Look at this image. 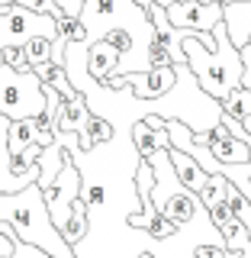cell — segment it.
Segmentation results:
<instances>
[{
	"label": "cell",
	"instance_id": "obj_5",
	"mask_svg": "<svg viewBox=\"0 0 251 258\" xmlns=\"http://www.w3.org/2000/svg\"><path fill=\"white\" fill-rule=\"evenodd\" d=\"M48 103L42 78L32 71H16L10 64H0V113L7 119H29L39 116Z\"/></svg>",
	"mask_w": 251,
	"mask_h": 258
},
{
	"label": "cell",
	"instance_id": "obj_21",
	"mask_svg": "<svg viewBox=\"0 0 251 258\" xmlns=\"http://www.w3.org/2000/svg\"><path fill=\"white\" fill-rule=\"evenodd\" d=\"M7 258H55V255H48V252H42V248H36V245H29V242L16 239L13 255H7Z\"/></svg>",
	"mask_w": 251,
	"mask_h": 258
},
{
	"label": "cell",
	"instance_id": "obj_7",
	"mask_svg": "<svg viewBox=\"0 0 251 258\" xmlns=\"http://www.w3.org/2000/svg\"><path fill=\"white\" fill-rule=\"evenodd\" d=\"M168 20L181 29L209 32L216 23H222V4H197V0H174L164 7Z\"/></svg>",
	"mask_w": 251,
	"mask_h": 258
},
{
	"label": "cell",
	"instance_id": "obj_20",
	"mask_svg": "<svg viewBox=\"0 0 251 258\" xmlns=\"http://www.w3.org/2000/svg\"><path fill=\"white\" fill-rule=\"evenodd\" d=\"M0 52H4V61L10 64V68H16V71H32V61L26 58L23 45H7V48H0Z\"/></svg>",
	"mask_w": 251,
	"mask_h": 258
},
{
	"label": "cell",
	"instance_id": "obj_11",
	"mask_svg": "<svg viewBox=\"0 0 251 258\" xmlns=\"http://www.w3.org/2000/svg\"><path fill=\"white\" fill-rule=\"evenodd\" d=\"M168 155H171V165H174V171H177V177H181L184 184L193 190V194H200L206 187V181H209V171L206 168H200V161L190 155V152H184V149H168Z\"/></svg>",
	"mask_w": 251,
	"mask_h": 258
},
{
	"label": "cell",
	"instance_id": "obj_22",
	"mask_svg": "<svg viewBox=\"0 0 251 258\" xmlns=\"http://www.w3.org/2000/svg\"><path fill=\"white\" fill-rule=\"evenodd\" d=\"M197 258H225V245L203 242V245H197Z\"/></svg>",
	"mask_w": 251,
	"mask_h": 258
},
{
	"label": "cell",
	"instance_id": "obj_10",
	"mask_svg": "<svg viewBox=\"0 0 251 258\" xmlns=\"http://www.w3.org/2000/svg\"><path fill=\"white\" fill-rule=\"evenodd\" d=\"M132 142L139 149V155H151L155 149H171V136H168V119L164 116H145L139 123H132Z\"/></svg>",
	"mask_w": 251,
	"mask_h": 258
},
{
	"label": "cell",
	"instance_id": "obj_25",
	"mask_svg": "<svg viewBox=\"0 0 251 258\" xmlns=\"http://www.w3.org/2000/svg\"><path fill=\"white\" fill-rule=\"evenodd\" d=\"M58 7L64 13H71V16H80V7H84V0H58Z\"/></svg>",
	"mask_w": 251,
	"mask_h": 258
},
{
	"label": "cell",
	"instance_id": "obj_15",
	"mask_svg": "<svg viewBox=\"0 0 251 258\" xmlns=\"http://www.w3.org/2000/svg\"><path fill=\"white\" fill-rule=\"evenodd\" d=\"M110 139H113V123H110V119H103L100 113L91 110V119H87V126L77 133L80 149H94V145H103V142H110Z\"/></svg>",
	"mask_w": 251,
	"mask_h": 258
},
{
	"label": "cell",
	"instance_id": "obj_14",
	"mask_svg": "<svg viewBox=\"0 0 251 258\" xmlns=\"http://www.w3.org/2000/svg\"><path fill=\"white\" fill-rule=\"evenodd\" d=\"M200 145V142H197ZM203 149L209 152L213 158H219V161H251V149L241 139H235V136H222V139H216V142H209L203 145Z\"/></svg>",
	"mask_w": 251,
	"mask_h": 258
},
{
	"label": "cell",
	"instance_id": "obj_27",
	"mask_svg": "<svg viewBox=\"0 0 251 258\" xmlns=\"http://www.w3.org/2000/svg\"><path fill=\"white\" fill-rule=\"evenodd\" d=\"M139 258H155V255H151V252H142V255H139Z\"/></svg>",
	"mask_w": 251,
	"mask_h": 258
},
{
	"label": "cell",
	"instance_id": "obj_17",
	"mask_svg": "<svg viewBox=\"0 0 251 258\" xmlns=\"http://www.w3.org/2000/svg\"><path fill=\"white\" fill-rule=\"evenodd\" d=\"M55 23H58V36L64 39V42H84V39H87V26L80 23V16L61 13Z\"/></svg>",
	"mask_w": 251,
	"mask_h": 258
},
{
	"label": "cell",
	"instance_id": "obj_28",
	"mask_svg": "<svg viewBox=\"0 0 251 258\" xmlns=\"http://www.w3.org/2000/svg\"><path fill=\"white\" fill-rule=\"evenodd\" d=\"M135 4H142V7H148V4H151V0H135Z\"/></svg>",
	"mask_w": 251,
	"mask_h": 258
},
{
	"label": "cell",
	"instance_id": "obj_3",
	"mask_svg": "<svg viewBox=\"0 0 251 258\" xmlns=\"http://www.w3.org/2000/svg\"><path fill=\"white\" fill-rule=\"evenodd\" d=\"M206 32H193L187 29L184 36V55H187L190 71L197 75L200 87L206 94H213L216 100H222L232 87L241 84V75H245V64H241V48L229 39V29H225V20L213 26V42H203Z\"/></svg>",
	"mask_w": 251,
	"mask_h": 258
},
{
	"label": "cell",
	"instance_id": "obj_19",
	"mask_svg": "<svg viewBox=\"0 0 251 258\" xmlns=\"http://www.w3.org/2000/svg\"><path fill=\"white\" fill-rule=\"evenodd\" d=\"M39 152H42V145L32 142V145H26V149L20 152V155H10V171L13 174H26L29 168L39 161Z\"/></svg>",
	"mask_w": 251,
	"mask_h": 258
},
{
	"label": "cell",
	"instance_id": "obj_2",
	"mask_svg": "<svg viewBox=\"0 0 251 258\" xmlns=\"http://www.w3.org/2000/svg\"><path fill=\"white\" fill-rule=\"evenodd\" d=\"M0 223H10L13 236L20 242H29V245L42 248V252L55 255V258H77L71 242L52 223V213H48V204H45V194L39 187V181L26 184L23 190L0 194Z\"/></svg>",
	"mask_w": 251,
	"mask_h": 258
},
{
	"label": "cell",
	"instance_id": "obj_18",
	"mask_svg": "<svg viewBox=\"0 0 251 258\" xmlns=\"http://www.w3.org/2000/svg\"><path fill=\"white\" fill-rule=\"evenodd\" d=\"M23 52H26V58L32 61V68H36V64H45V61H52V39L36 36V39H29V42H23Z\"/></svg>",
	"mask_w": 251,
	"mask_h": 258
},
{
	"label": "cell",
	"instance_id": "obj_13",
	"mask_svg": "<svg viewBox=\"0 0 251 258\" xmlns=\"http://www.w3.org/2000/svg\"><path fill=\"white\" fill-rule=\"evenodd\" d=\"M91 119V107H87L84 94L74 97V100H61V110L55 116V129H68V133H80Z\"/></svg>",
	"mask_w": 251,
	"mask_h": 258
},
{
	"label": "cell",
	"instance_id": "obj_4",
	"mask_svg": "<svg viewBox=\"0 0 251 258\" xmlns=\"http://www.w3.org/2000/svg\"><path fill=\"white\" fill-rule=\"evenodd\" d=\"M145 161L151 165L155 171V187H151V204H155L168 220H174L177 226L190 223L193 216L203 210V200L200 194H193L187 184L177 177L174 165H171V155L168 149H155L151 155H145Z\"/></svg>",
	"mask_w": 251,
	"mask_h": 258
},
{
	"label": "cell",
	"instance_id": "obj_16",
	"mask_svg": "<svg viewBox=\"0 0 251 258\" xmlns=\"http://www.w3.org/2000/svg\"><path fill=\"white\" fill-rule=\"evenodd\" d=\"M32 142H36V116L10 119V126H7V149H10V155H20Z\"/></svg>",
	"mask_w": 251,
	"mask_h": 258
},
{
	"label": "cell",
	"instance_id": "obj_1",
	"mask_svg": "<svg viewBox=\"0 0 251 258\" xmlns=\"http://www.w3.org/2000/svg\"><path fill=\"white\" fill-rule=\"evenodd\" d=\"M71 158L80 171V197L87 204L91 229L74 242L77 258H139L142 252L155 248V236L145 229L129 226V213L142 210L135 190L139 171V149L132 142V129L116 133L113 139L94 149H80L77 136L68 142Z\"/></svg>",
	"mask_w": 251,
	"mask_h": 258
},
{
	"label": "cell",
	"instance_id": "obj_26",
	"mask_svg": "<svg viewBox=\"0 0 251 258\" xmlns=\"http://www.w3.org/2000/svg\"><path fill=\"white\" fill-rule=\"evenodd\" d=\"M241 126H245L248 133H251V113H248V116H241Z\"/></svg>",
	"mask_w": 251,
	"mask_h": 258
},
{
	"label": "cell",
	"instance_id": "obj_23",
	"mask_svg": "<svg viewBox=\"0 0 251 258\" xmlns=\"http://www.w3.org/2000/svg\"><path fill=\"white\" fill-rule=\"evenodd\" d=\"M241 64H245V75H241V87H251V45H241Z\"/></svg>",
	"mask_w": 251,
	"mask_h": 258
},
{
	"label": "cell",
	"instance_id": "obj_12",
	"mask_svg": "<svg viewBox=\"0 0 251 258\" xmlns=\"http://www.w3.org/2000/svg\"><path fill=\"white\" fill-rule=\"evenodd\" d=\"M116 64H119V52L107 42V39H100V42L91 45V52H87V71H91L97 81L107 84V78L116 71Z\"/></svg>",
	"mask_w": 251,
	"mask_h": 258
},
{
	"label": "cell",
	"instance_id": "obj_8",
	"mask_svg": "<svg viewBox=\"0 0 251 258\" xmlns=\"http://www.w3.org/2000/svg\"><path fill=\"white\" fill-rule=\"evenodd\" d=\"M145 10H148V20H151V26H155V39L168 48L171 61L174 64H187V55H184V36H187V29L174 26V23L168 20V10L158 4V0H151Z\"/></svg>",
	"mask_w": 251,
	"mask_h": 258
},
{
	"label": "cell",
	"instance_id": "obj_24",
	"mask_svg": "<svg viewBox=\"0 0 251 258\" xmlns=\"http://www.w3.org/2000/svg\"><path fill=\"white\" fill-rule=\"evenodd\" d=\"M13 248H16V236H13V229H10V232H0V258L13 255Z\"/></svg>",
	"mask_w": 251,
	"mask_h": 258
},
{
	"label": "cell",
	"instance_id": "obj_29",
	"mask_svg": "<svg viewBox=\"0 0 251 258\" xmlns=\"http://www.w3.org/2000/svg\"><path fill=\"white\" fill-rule=\"evenodd\" d=\"M248 45H251V36H248Z\"/></svg>",
	"mask_w": 251,
	"mask_h": 258
},
{
	"label": "cell",
	"instance_id": "obj_9",
	"mask_svg": "<svg viewBox=\"0 0 251 258\" xmlns=\"http://www.w3.org/2000/svg\"><path fill=\"white\" fill-rule=\"evenodd\" d=\"M7 126H10V119L0 113V194H10V190H23L26 184L39 181V161L29 168L26 174H13L10 171V149H7ZM13 226L10 223H0V232H10Z\"/></svg>",
	"mask_w": 251,
	"mask_h": 258
},
{
	"label": "cell",
	"instance_id": "obj_6",
	"mask_svg": "<svg viewBox=\"0 0 251 258\" xmlns=\"http://www.w3.org/2000/svg\"><path fill=\"white\" fill-rule=\"evenodd\" d=\"M36 36L58 39V23H55V16L29 10V7H20V4H10V7L0 10V48L23 45Z\"/></svg>",
	"mask_w": 251,
	"mask_h": 258
}]
</instances>
